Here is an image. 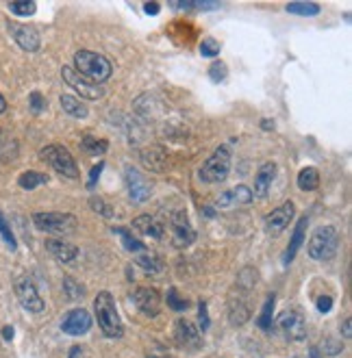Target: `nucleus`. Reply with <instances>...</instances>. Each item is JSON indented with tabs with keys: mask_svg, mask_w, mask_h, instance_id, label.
Segmentation results:
<instances>
[{
	"mask_svg": "<svg viewBox=\"0 0 352 358\" xmlns=\"http://www.w3.org/2000/svg\"><path fill=\"white\" fill-rule=\"evenodd\" d=\"M94 313H96L100 330L105 332L109 339H120V336L124 334V326H122V320H120L118 308H115V300L109 291H100L96 296Z\"/></svg>",
	"mask_w": 352,
	"mask_h": 358,
	"instance_id": "f257e3e1",
	"label": "nucleus"
},
{
	"mask_svg": "<svg viewBox=\"0 0 352 358\" xmlns=\"http://www.w3.org/2000/svg\"><path fill=\"white\" fill-rule=\"evenodd\" d=\"M78 74H83L85 78L94 80L96 85L98 83H105L111 78L113 74V66L107 57H102L98 52H92V50H78L74 55V66H72Z\"/></svg>",
	"mask_w": 352,
	"mask_h": 358,
	"instance_id": "f03ea898",
	"label": "nucleus"
},
{
	"mask_svg": "<svg viewBox=\"0 0 352 358\" xmlns=\"http://www.w3.org/2000/svg\"><path fill=\"white\" fill-rule=\"evenodd\" d=\"M231 161H233V155H231V148L229 145H220V148L213 150V155L206 159L200 167V180L206 182V185H218V182H224L229 178V172H231Z\"/></svg>",
	"mask_w": 352,
	"mask_h": 358,
	"instance_id": "7ed1b4c3",
	"label": "nucleus"
},
{
	"mask_svg": "<svg viewBox=\"0 0 352 358\" xmlns=\"http://www.w3.org/2000/svg\"><path fill=\"white\" fill-rule=\"evenodd\" d=\"M339 248V233L333 226H320L309 239V257L314 261H328L337 255Z\"/></svg>",
	"mask_w": 352,
	"mask_h": 358,
	"instance_id": "20e7f679",
	"label": "nucleus"
},
{
	"mask_svg": "<svg viewBox=\"0 0 352 358\" xmlns=\"http://www.w3.org/2000/svg\"><path fill=\"white\" fill-rule=\"evenodd\" d=\"M39 157H41V161H46L52 167V170L59 172L61 176L78 178V165H76L74 157L70 155V150L64 148V145L50 143V145H46V148H41Z\"/></svg>",
	"mask_w": 352,
	"mask_h": 358,
	"instance_id": "39448f33",
	"label": "nucleus"
},
{
	"mask_svg": "<svg viewBox=\"0 0 352 358\" xmlns=\"http://www.w3.org/2000/svg\"><path fill=\"white\" fill-rule=\"evenodd\" d=\"M33 224L37 230L55 235H68L76 230L78 220L72 213H33Z\"/></svg>",
	"mask_w": 352,
	"mask_h": 358,
	"instance_id": "423d86ee",
	"label": "nucleus"
},
{
	"mask_svg": "<svg viewBox=\"0 0 352 358\" xmlns=\"http://www.w3.org/2000/svg\"><path fill=\"white\" fill-rule=\"evenodd\" d=\"M15 298H17L20 304H22V308L27 313L37 315V313H41L46 308L44 300H41V296L37 293V289H35V285H33V280L29 276H20L15 280Z\"/></svg>",
	"mask_w": 352,
	"mask_h": 358,
	"instance_id": "0eeeda50",
	"label": "nucleus"
},
{
	"mask_svg": "<svg viewBox=\"0 0 352 358\" xmlns=\"http://www.w3.org/2000/svg\"><path fill=\"white\" fill-rule=\"evenodd\" d=\"M61 76H64V80L68 83V85L85 100H98L102 96V87L96 85L94 80L85 78L83 74H78L72 66H64V70H61Z\"/></svg>",
	"mask_w": 352,
	"mask_h": 358,
	"instance_id": "6e6552de",
	"label": "nucleus"
},
{
	"mask_svg": "<svg viewBox=\"0 0 352 358\" xmlns=\"http://www.w3.org/2000/svg\"><path fill=\"white\" fill-rule=\"evenodd\" d=\"M276 324H279L281 332L292 341H302L307 336V320H304V315L300 310H296V308L281 313Z\"/></svg>",
	"mask_w": 352,
	"mask_h": 358,
	"instance_id": "1a4fd4ad",
	"label": "nucleus"
},
{
	"mask_svg": "<svg viewBox=\"0 0 352 358\" xmlns=\"http://www.w3.org/2000/svg\"><path fill=\"white\" fill-rule=\"evenodd\" d=\"M296 215V206L294 202H283L281 206H276L272 213L265 215V230L270 235H281L283 230L289 226V222Z\"/></svg>",
	"mask_w": 352,
	"mask_h": 358,
	"instance_id": "9d476101",
	"label": "nucleus"
},
{
	"mask_svg": "<svg viewBox=\"0 0 352 358\" xmlns=\"http://www.w3.org/2000/svg\"><path fill=\"white\" fill-rule=\"evenodd\" d=\"M133 302L135 306L143 313V315H148V317H157L159 315V308H161V296H159V291L153 289V287H137L133 291Z\"/></svg>",
	"mask_w": 352,
	"mask_h": 358,
	"instance_id": "9b49d317",
	"label": "nucleus"
},
{
	"mask_svg": "<svg viewBox=\"0 0 352 358\" xmlns=\"http://www.w3.org/2000/svg\"><path fill=\"white\" fill-rule=\"evenodd\" d=\"M194 239H196V233H194V228L188 220V213L178 210V213L172 215V243H174V248H188L194 243Z\"/></svg>",
	"mask_w": 352,
	"mask_h": 358,
	"instance_id": "f8f14e48",
	"label": "nucleus"
},
{
	"mask_svg": "<svg viewBox=\"0 0 352 358\" xmlns=\"http://www.w3.org/2000/svg\"><path fill=\"white\" fill-rule=\"evenodd\" d=\"M92 328V317L87 310L83 308H74L70 310L64 320H61V330L70 336H80V334H87Z\"/></svg>",
	"mask_w": 352,
	"mask_h": 358,
	"instance_id": "ddd939ff",
	"label": "nucleus"
},
{
	"mask_svg": "<svg viewBox=\"0 0 352 358\" xmlns=\"http://www.w3.org/2000/svg\"><path fill=\"white\" fill-rule=\"evenodd\" d=\"M9 31H11L13 39L17 41V46L22 48V50H27V52H37L39 50L41 39H39V33L33 27L9 22Z\"/></svg>",
	"mask_w": 352,
	"mask_h": 358,
	"instance_id": "4468645a",
	"label": "nucleus"
},
{
	"mask_svg": "<svg viewBox=\"0 0 352 358\" xmlns=\"http://www.w3.org/2000/svg\"><path fill=\"white\" fill-rule=\"evenodd\" d=\"M124 178H127V187H129V196L135 200V202H143L148 200L153 189L150 185L146 182V178H143L137 170H133V167H127V174H124Z\"/></svg>",
	"mask_w": 352,
	"mask_h": 358,
	"instance_id": "2eb2a0df",
	"label": "nucleus"
},
{
	"mask_svg": "<svg viewBox=\"0 0 352 358\" xmlns=\"http://www.w3.org/2000/svg\"><path fill=\"white\" fill-rule=\"evenodd\" d=\"M248 202H253V189H248L246 185H237L229 192H224L218 198V208H235V206H246Z\"/></svg>",
	"mask_w": 352,
	"mask_h": 358,
	"instance_id": "dca6fc26",
	"label": "nucleus"
},
{
	"mask_svg": "<svg viewBox=\"0 0 352 358\" xmlns=\"http://www.w3.org/2000/svg\"><path fill=\"white\" fill-rule=\"evenodd\" d=\"M174 339L181 348H198L200 345V330L188 320H178L174 324Z\"/></svg>",
	"mask_w": 352,
	"mask_h": 358,
	"instance_id": "f3484780",
	"label": "nucleus"
},
{
	"mask_svg": "<svg viewBox=\"0 0 352 358\" xmlns=\"http://www.w3.org/2000/svg\"><path fill=\"white\" fill-rule=\"evenodd\" d=\"M276 178V165L274 163H263L257 172L255 178V189H253V198H265L270 192L272 180Z\"/></svg>",
	"mask_w": 352,
	"mask_h": 358,
	"instance_id": "a211bd4d",
	"label": "nucleus"
},
{
	"mask_svg": "<svg viewBox=\"0 0 352 358\" xmlns=\"http://www.w3.org/2000/svg\"><path fill=\"white\" fill-rule=\"evenodd\" d=\"M46 250L50 252V255L59 263H72L78 257V248L68 243V241H61V239H48L46 241Z\"/></svg>",
	"mask_w": 352,
	"mask_h": 358,
	"instance_id": "6ab92c4d",
	"label": "nucleus"
},
{
	"mask_svg": "<svg viewBox=\"0 0 352 358\" xmlns=\"http://www.w3.org/2000/svg\"><path fill=\"white\" fill-rule=\"evenodd\" d=\"M248 320H251V304L246 302L244 296H231V302H229V322L233 326H244Z\"/></svg>",
	"mask_w": 352,
	"mask_h": 358,
	"instance_id": "aec40b11",
	"label": "nucleus"
},
{
	"mask_svg": "<svg viewBox=\"0 0 352 358\" xmlns=\"http://www.w3.org/2000/svg\"><path fill=\"white\" fill-rule=\"evenodd\" d=\"M141 163L150 172H163L165 163H168V155H165V150L159 148V145H153V148H146L141 152Z\"/></svg>",
	"mask_w": 352,
	"mask_h": 358,
	"instance_id": "412c9836",
	"label": "nucleus"
},
{
	"mask_svg": "<svg viewBox=\"0 0 352 358\" xmlns=\"http://www.w3.org/2000/svg\"><path fill=\"white\" fill-rule=\"evenodd\" d=\"M133 228L139 230L141 235L153 237V239H161L163 237V226L159 222H155L150 215H139L133 220Z\"/></svg>",
	"mask_w": 352,
	"mask_h": 358,
	"instance_id": "4be33fe9",
	"label": "nucleus"
},
{
	"mask_svg": "<svg viewBox=\"0 0 352 358\" xmlns=\"http://www.w3.org/2000/svg\"><path fill=\"white\" fill-rule=\"evenodd\" d=\"M304 228H307V217H300V222L296 224V230L292 235V241L287 245V252H285V263H292L298 255V250L302 248L304 243Z\"/></svg>",
	"mask_w": 352,
	"mask_h": 358,
	"instance_id": "5701e85b",
	"label": "nucleus"
},
{
	"mask_svg": "<svg viewBox=\"0 0 352 358\" xmlns=\"http://www.w3.org/2000/svg\"><path fill=\"white\" fill-rule=\"evenodd\" d=\"M59 102H61V109H64L68 115H72V117H78V120H83V117H87V107H85V102H80L76 96H61L59 98Z\"/></svg>",
	"mask_w": 352,
	"mask_h": 358,
	"instance_id": "b1692460",
	"label": "nucleus"
},
{
	"mask_svg": "<svg viewBox=\"0 0 352 358\" xmlns=\"http://www.w3.org/2000/svg\"><path fill=\"white\" fill-rule=\"evenodd\" d=\"M298 187L302 192H316L320 187V172L316 167H302L298 172Z\"/></svg>",
	"mask_w": 352,
	"mask_h": 358,
	"instance_id": "393cba45",
	"label": "nucleus"
},
{
	"mask_svg": "<svg viewBox=\"0 0 352 358\" xmlns=\"http://www.w3.org/2000/svg\"><path fill=\"white\" fill-rule=\"evenodd\" d=\"M80 148L85 150L87 155H92V157H100V155L107 152L109 141L107 139H98L94 135H85V137L80 139Z\"/></svg>",
	"mask_w": 352,
	"mask_h": 358,
	"instance_id": "a878e982",
	"label": "nucleus"
},
{
	"mask_svg": "<svg viewBox=\"0 0 352 358\" xmlns=\"http://www.w3.org/2000/svg\"><path fill=\"white\" fill-rule=\"evenodd\" d=\"M46 182H48L46 174H39V172H33V170L24 172L22 176L17 178V185L22 189H27V192H33V189H37L39 185H46Z\"/></svg>",
	"mask_w": 352,
	"mask_h": 358,
	"instance_id": "bb28decb",
	"label": "nucleus"
},
{
	"mask_svg": "<svg viewBox=\"0 0 352 358\" xmlns=\"http://www.w3.org/2000/svg\"><path fill=\"white\" fill-rule=\"evenodd\" d=\"M285 9H287V13L300 15V17H314V15L320 13V5L318 3H289Z\"/></svg>",
	"mask_w": 352,
	"mask_h": 358,
	"instance_id": "cd10ccee",
	"label": "nucleus"
},
{
	"mask_svg": "<svg viewBox=\"0 0 352 358\" xmlns=\"http://www.w3.org/2000/svg\"><path fill=\"white\" fill-rule=\"evenodd\" d=\"M274 302H276L274 296L267 298L265 304H263V310H261V317L257 320L259 328L265 330V332H270V330H272V310H274Z\"/></svg>",
	"mask_w": 352,
	"mask_h": 358,
	"instance_id": "c85d7f7f",
	"label": "nucleus"
},
{
	"mask_svg": "<svg viewBox=\"0 0 352 358\" xmlns=\"http://www.w3.org/2000/svg\"><path fill=\"white\" fill-rule=\"evenodd\" d=\"M113 233L122 237V243H124V248H127L129 252H141V250H143V243L137 241V239L131 235V230H127V228H113Z\"/></svg>",
	"mask_w": 352,
	"mask_h": 358,
	"instance_id": "c756f323",
	"label": "nucleus"
},
{
	"mask_svg": "<svg viewBox=\"0 0 352 358\" xmlns=\"http://www.w3.org/2000/svg\"><path fill=\"white\" fill-rule=\"evenodd\" d=\"M135 263H137L139 267H143L146 271H150V273H161V271H163L161 261L155 259V257H148V255H139V257H135Z\"/></svg>",
	"mask_w": 352,
	"mask_h": 358,
	"instance_id": "7c9ffc66",
	"label": "nucleus"
},
{
	"mask_svg": "<svg viewBox=\"0 0 352 358\" xmlns=\"http://www.w3.org/2000/svg\"><path fill=\"white\" fill-rule=\"evenodd\" d=\"M165 300H168V306H170L172 310L183 313V310H188V308H190V302L185 300V298H181V296H178V291H176L174 287L168 289V296H165Z\"/></svg>",
	"mask_w": 352,
	"mask_h": 358,
	"instance_id": "2f4dec72",
	"label": "nucleus"
},
{
	"mask_svg": "<svg viewBox=\"0 0 352 358\" xmlns=\"http://www.w3.org/2000/svg\"><path fill=\"white\" fill-rule=\"evenodd\" d=\"M90 206L96 210L98 215H102V217H113V208H111V204H109V202H105L102 198L92 196V198H90Z\"/></svg>",
	"mask_w": 352,
	"mask_h": 358,
	"instance_id": "473e14b6",
	"label": "nucleus"
},
{
	"mask_svg": "<svg viewBox=\"0 0 352 358\" xmlns=\"http://www.w3.org/2000/svg\"><path fill=\"white\" fill-rule=\"evenodd\" d=\"M64 293L70 298V300H78V298H83L85 293H83V287L74 280V278H64Z\"/></svg>",
	"mask_w": 352,
	"mask_h": 358,
	"instance_id": "72a5a7b5",
	"label": "nucleus"
},
{
	"mask_svg": "<svg viewBox=\"0 0 352 358\" xmlns=\"http://www.w3.org/2000/svg\"><path fill=\"white\" fill-rule=\"evenodd\" d=\"M9 11H11L13 15H22V17H27V15H33V13L37 11V5H35V3H9Z\"/></svg>",
	"mask_w": 352,
	"mask_h": 358,
	"instance_id": "f704fd0d",
	"label": "nucleus"
},
{
	"mask_svg": "<svg viewBox=\"0 0 352 358\" xmlns=\"http://www.w3.org/2000/svg\"><path fill=\"white\" fill-rule=\"evenodd\" d=\"M0 235H3L5 243H7L11 250H15V248H17L15 237H13V233H11V226H9V222L5 220V215H3V213H0Z\"/></svg>",
	"mask_w": 352,
	"mask_h": 358,
	"instance_id": "c9c22d12",
	"label": "nucleus"
},
{
	"mask_svg": "<svg viewBox=\"0 0 352 358\" xmlns=\"http://www.w3.org/2000/svg\"><path fill=\"white\" fill-rule=\"evenodd\" d=\"M200 55L202 57H218L220 55V44L216 39H202L200 44Z\"/></svg>",
	"mask_w": 352,
	"mask_h": 358,
	"instance_id": "e433bc0d",
	"label": "nucleus"
},
{
	"mask_svg": "<svg viewBox=\"0 0 352 358\" xmlns=\"http://www.w3.org/2000/svg\"><path fill=\"white\" fill-rule=\"evenodd\" d=\"M226 74H229V70H226V63H222V61H216L209 68V76L213 83H222L226 78Z\"/></svg>",
	"mask_w": 352,
	"mask_h": 358,
	"instance_id": "4c0bfd02",
	"label": "nucleus"
},
{
	"mask_svg": "<svg viewBox=\"0 0 352 358\" xmlns=\"http://www.w3.org/2000/svg\"><path fill=\"white\" fill-rule=\"evenodd\" d=\"M198 322H200V332H206V330H209V313H206V302H200L198 304Z\"/></svg>",
	"mask_w": 352,
	"mask_h": 358,
	"instance_id": "58836bf2",
	"label": "nucleus"
},
{
	"mask_svg": "<svg viewBox=\"0 0 352 358\" xmlns=\"http://www.w3.org/2000/svg\"><path fill=\"white\" fill-rule=\"evenodd\" d=\"M344 350V345L339 343V341H335V339H326L324 343H322V352L326 354V356H335V354H339Z\"/></svg>",
	"mask_w": 352,
	"mask_h": 358,
	"instance_id": "ea45409f",
	"label": "nucleus"
},
{
	"mask_svg": "<svg viewBox=\"0 0 352 358\" xmlns=\"http://www.w3.org/2000/svg\"><path fill=\"white\" fill-rule=\"evenodd\" d=\"M29 100H31V109H33L35 113H39L41 109L46 107V102H44V96H41L39 92H33V94L29 96Z\"/></svg>",
	"mask_w": 352,
	"mask_h": 358,
	"instance_id": "a19ab883",
	"label": "nucleus"
},
{
	"mask_svg": "<svg viewBox=\"0 0 352 358\" xmlns=\"http://www.w3.org/2000/svg\"><path fill=\"white\" fill-rule=\"evenodd\" d=\"M316 306H318L320 313H330V308H333V298H330V296H320L316 300Z\"/></svg>",
	"mask_w": 352,
	"mask_h": 358,
	"instance_id": "79ce46f5",
	"label": "nucleus"
},
{
	"mask_svg": "<svg viewBox=\"0 0 352 358\" xmlns=\"http://www.w3.org/2000/svg\"><path fill=\"white\" fill-rule=\"evenodd\" d=\"M102 167H105V163H98L96 167H94V170H92V174H90V180H87V187L90 189H94V185H96V180L100 178V172H102Z\"/></svg>",
	"mask_w": 352,
	"mask_h": 358,
	"instance_id": "37998d69",
	"label": "nucleus"
},
{
	"mask_svg": "<svg viewBox=\"0 0 352 358\" xmlns=\"http://www.w3.org/2000/svg\"><path fill=\"white\" fill-rule=\"evenodd\" d=\"M143 11H146L148 15H157L161 11V5L159 3H146L143 5Z\"/></svg>",
	"mask_w": 352,
	"mask_h": 358,
	"instance_id": "c03bdc74",
	"label": "nucleus"
},
{
	"mask_svg": "<svg viewBox=\"0 0 352 358\" xmlns=\"http://www.w3.org/2000/svg\"><path fill=\"white\" fill-rule=\"evenodd\" d=\"M70 358H90V356H87V352L83 350V348H72Z\"/></svg>",
	"mask_w": 352,
	"mask_h": 358,
	"instance_id": "a18cd8bd",
	"label": "nucleus"
},
{
	"mask_svg": "<svg viewBox=\"0 0 352 358\" xmlns=\"http://www.w3.org/2000/svg\"><path fill=\"white\" fill-rule=\"evenodd\" d=\"M3 339H5V341H11V339H13V328H11V326H5V330H3Z\"/></svg>",
	"mask_w": 352,
	"mask_h": 358,
	"instance_id": "49530a36",
	"label": "nucleus"
},
{
	"mask_svg": "<svg viewBox=\"0 0 352 358\" xmlns=\"http://www.w3.org/2000/svg\"><path fill=\"white\" fill-rule=\"evenodd\" d=\"M344 336H346V339H350V336H352V328H350V317L344 322Z\"/></svg>",
	"mask_w": 352,
	"mask_h": 358,
	"instance_id": "de8ad7c7",
	"label": "nucleus"
},
{
	"mask_svg": "<svg viewBox=\"0 0 352 358\" xmlns=\"http://www.w3.org/2000/svg\"><path fill=\"white\" fill-rule=\"evenodd\" d=\"M261 129H263V131H272V129H274V122L263 120V122H261Z\"/></svg>",
	"mask_w": 352,
	"mask_h": 358,
	"instance_id": "09e8293b",
	"label": "nucleus"
},
{
	"mask_svg": "<svg viewBox=\"0 0 352 358\" xmlns=\"http://www.w3.org/2000/svg\"><path fill=\"white\" fill-rule=\"evenodd\" d=\"M5 111H7V100L3 94H0V113H5Z\"/></svg>",
	"mask_w": 352,
	"mask_h": 358,
	"instance_id": "8fccbe9b",
	"label": "nucleus"
},
{
	"mask_svg": "<svg viewBox=\"0 0 352 358\" xmlns=\"http://www.w3.org/2000/svg\"><path fill=\"white\" fill-rule=\"evenodd\" d=\"M153 358H168V356H153Z\"/></svg>",
	"mask_w": 352,
	"mask_h": 358,
	"instance_id": "3c124183",
	"label": "nucleus"
}]
</instances>
